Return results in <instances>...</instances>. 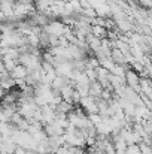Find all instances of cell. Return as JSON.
<instances>
[{
    "instance_id": "obj_1",
    "label": "cell",
    "mask_w": 152,
    "mask_h": 154,
    "mask_svg": "<svg viewBox=\"0 0 152 154\" xmlns=\"http://www.w3.org/2000/svg\"><path fill=\"white\" fill-rule=\"evenodd\" d=\"M18 63L25 66L27 70L31 72V70H36V69L42 67V55H34L31 52H24V54L19 55Z\"/></svg>"
},
{
    "instance_id": "obj_2",
    "label": "cell",
    "mask_w": 152,
    "mask_h": 154,
    "mask_svg": "<svg viewBox=\"0 0 152 154\" xmlns=\"http://www.w3.org/2000/svg\"><path fill=\"white\" fill-rule=\"evenodd\" d=\"M37 105L34 103V100L31 99V100H25V102H19L18 103V109H16V112L21 115V117H24L25 120H31L33 117H34V112L37 111Z\"/></svg>"
},
{
    "instance_id": "obj_3",
    "label": "cell",
    "mask_w": 152,
    "mask_h": 154,
    "mask_svg": "<svg viewBox=\"0 0 152 154\" xmlns=\"http://www.w3.org/2000/svg\"><path fill=\"white\" fill-rule=\"evenodd\" d=\"M43 32L49 36H64V32H66V26L60 21H49V24H46L43 27Z\"/></svg>"
},
{
    "instance_id": "obj_4",
    "label": "cell",
    "mask_w": 152,
    "mask_h": 154,
    "mask_svg": "<svg viewBox=\"0 0 152 154\" xmlns=\"http://www.w3.org/2000/svg\"><path fill=\"white\" fill-rule=\"evenodd\" d=\"M81 108L87 112V115H90V114H99V106H97V102H96V99L94 97H91V96H87V97H82L81 99Z\"/></svg>"
},
{
    "instance_id": "obj_5",
    "label": "cell",
    "mask_w": 152,
    "mask_h": 154,
    "mask_svg": "<svg viewBox=\"0 0 152 154\" xmlns=\"http://www.w3.org/2000/svg\"><path fill=\"white\" fill-rule=\"evenodd\" d=\"M43 130H45V133H46L48 138H57V136L64 135V130H63L61 127H58L55 123L48 124V126H43Z\"/></svg>"
},
{
    "instance_id": "obj_6",
    "label": "cell",
    "mask_w": 152,
    "mask_h": 154,
    "mask_svg": "<svg viewBox=\"0 0 152 154\" xmlns=\"http://www.w3.org/2000/svg\"><path fill=\"white\" fill-rule=\"evenodd\" d=\"M10 78L12 79H25L27 76H28V70H27V67L25 66H22V64H18L10 73Z\"/></svg>"
},
{
    "instance_id": "obj_7",
    "label": "cell",
    "mask_w": 152,
    "mask_h": 154,
    "mask_svg": "<svg viewBox=\"0 0 152 154\" xmlns=\"http://www.w3.org/2000/svg\"><path fill=\"white\" fill-rule=\"evenodd\" d=\"M70 84V79H67V78H64V76H55V79L52 81V84H51V88L54 90V91H57V93H60L66 85H69Z\"/></svg>"
},
{
    "instance_id": "obj_8",
    "label": "cell",
    "mask_w": 152,
    "mask_h": 154,
    "mask_svg": "<svg viewBox=\"0 0 152 154\" xmlns=\"http://www.w3.org/2000/svg\"><path fill=\"white\" fill-rule=\"evenodd\" d=\"M133 26H134V24H131L128 18L121 20V21H116V29H118V32H119L121 35H122V33L127 35V33L133 32Z\"/></svg>"
},
{
    "instance_id": "obj_9",
    "label": "cell",
    "mask_w": 152,
    "mask_h": 154,
    "mask_svg": "<svg viewBox=\"0 0 152 154\" xmlns=\"http://www.w3.org/2000/svg\"><path fill=\"white\" fill-rule=\"evenodd\" d=\"M139 85H140V90H142V94L143 96L149 97L152 94V79L151 78H140Z\"/></svg>"
},
{
    "instance_id": "obj_10",
    "label": "cell",
    "mask_w": 152,
    "mask_h": 154,
    "mask_svg": "<svg viewBox=\"0 0 152 154\" xmlns=\"http://www.w3.org/2000/svg\"><path fill=\"white\" fill-rule=\"evenodd\" d=\"M110 58L113 60V63H115V64H121V66H125V64H127V63H125V57H124V54L119 51V50H116V48H113V50H112Z\"/></svg>"
},
{
    "instance_id": "obj_11",
    "label": "cell",
    "mask_w": 152,
    "mask_h": 154,
    "mask_svg": "<svg viewBox=\"0 0 152 154\" xmlns=\"http://www.w3.org/2000/svg\"><path fill=\"white\" fill-rule=\"evenodd\" d=\"M101 91H103V87L100 85L99 81H94L90 84V96L94 97V99H99L101 96Z\"/></svg>"
},
{
    "instance_id": "obj_12",
    "label": "cell",
    "mask_w": 152,
    "mask_h": 154,
    "mask_svg": "<svg viewBox=\"0 0 152 154\" xmlns=\"http://www.w3.org/2000/svg\"><path fill=\"white\" fill-rule=\"evenodd\" d=\"M1 61H3V67H4V70L6 72H12L19 63L16 61V60H12V58H9V57H1Z\"/></svg>"
},
{
    "instance_id": "obj_13",
    "label": "cell",
    "mask_w": 152,
    "mask_h": 154,
    "mask_svg": "<svg viewBox=\"0 0 152 154\" xmlns=\"http://www.w3.org/2000/svg\"><path fill=\"white\" fill-rule=\"evenodd\" d=\"M91 35L94 38H99V39H106L107 38V30L104 27H100V26H93L91 27Z\"/></svg>"
},
{
    "instance_id": "obj_14",
    "label": "cell",
    "mask_w": 152,
    "mask_h": 154,
    "mask_svg": "<svg viewBox=\"0 0 152 154\" xmlns=\"http://www.w3.org/2000/svg\"><path fill=\"white\" fill-rule=\"evenodd\" d=\"M127 70H128V66H127V64H125V66L116 64L110 73H112V75H115V76H119V78H124V79H125V73H127Z\"/></svg>"
},
{
    "instance_id": "obj_15",
    "label": "cell",
    "mask_w": 152,
    "mask_h": 154,
    "mask_svg": "<svg viewBox=\"0 0 152 154\" xmlns=\"http://www.w3.org/2000/svg\"><path fill=\"white\" fill-rule=\"evenodd\" d=\"M100 66L101 67H104L106 70L112 72V70H113V67H115L116 64L113 63V60H112V58H103V60H100Z\"/></svg>"
},
{
    "instance_id": "obj_16",
    "label": "cell",
    "mask_w": 152,
    "mask_h": 154,
    "mask_svg": "<svg viewBox=\"0 0 152 154\" xmlns=\"http://www.w3.org/2000/svg\"><path fill=\"white\" fill-rule=\"evenodd\" d=\"M88 118H90V121H91L96 127L100 124L101 120H103V117H101L100 114H90V115H88Z\"/></svg>"
},
{
    "instance_id": "obj_17",
    "label": "cell",
    "mask_w": 152,
    "mask_h": 154,
    "mask_svg": "<svg viewBox=\"0 0 152 154\" xmlns=\"http://www.w3.org/2000/svg\"><path fill=\"white\" fill-rule=\"evenodd\" d=\"M84 72H85V75L88 76V79H90L91 82H94V81H97V72H96L94 69H85Z\"/></svg>"
},
{
    "instance_id": "obj_18",
    "label": "cell",
    "mask_w": 152,
    "mask_h": 154,
    "mask_svg": "<svg viewBox=\"0 0 152 154\" xmlns=\"http://www.w3.org/2000/svg\"><path fill=\"white\" fill-rule=\"evenodd\" d=\"M125 154H142V153H140L139 145H128V147H127V151H125Z\"/></svg>"
},
{
    "instance_id": "obj_19",
    "label": "cell",
    "mask_w": 152,
    "mask_h": 154,
    "mask_svg": "<svg viewBox=\"0 0 152 154\" xmlns=\"http://www.w3.org/2000/svg\"><path fill=\"white\" fill-rule=\"evenodd\" d=\"M139 148H140V153L142 154H151L152 153V147L146 145V144H143V142L139 144Z\"/></svg>"
},
{
    "instance_id": "obj_20",
    "label": "cell",
    "mask_w": 152,
    "mask_h": 154,
    "mask_svg": "<svg viewBox=\"0 0 152 154\" xmlns=\"http://www.w3.org/2000/svg\"><path fill=\"white\" fill-rule=\"evenodd\" d=\"M13 154H27V150L24 148V147H19V145H16V148H15V153Z\"/></svg>"
},
{
    "instance_id": "obj_21",
    "label": "cell",
    "mask_w": 152,
    "mask_h": 154,
    "mask_svg": "<svg viewBox=\"0 0 152 154\" xmlns=\"http://www.w3.org/2000/svg\"><path fill=\"white\" fill-rule=\"evenodd\" d=\"M9 2H12V3H16V2H19V0H9Z\"/></svg>"
},
{
    "instance_id": "obj_22",
    "label": "cell",
    "mask_w": 152,
    "mask_h": 154,
    "mask_svg": "<svg viewBox=\"0 0 152 154\" xmlns=\"http://www.w3.org/2000/svg\"><path fill=\"white\" fill-rule=\"evenodd\" d=\"M151 112H152V111H151Z\"/></svg>"
}]
</instances>
